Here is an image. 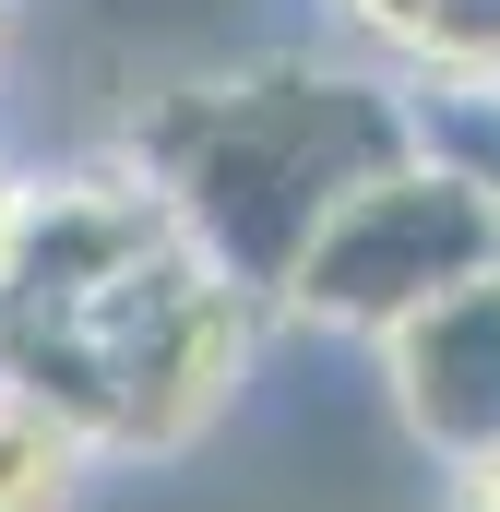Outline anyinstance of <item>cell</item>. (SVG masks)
Listing matches in <instances>:
<instances>
[{"label": "cell", "mask_w": 500, "mask_h": 512, "mask_svg": "<svg viewBox=\"0 0 500 512\" xmlns=\"http://www.w3.org/2000/svg\"><path fill=\"white\" fill-rule=\"evenodd\" d=\"M262 358V298L179 239L155 179L60 167L0 262V370L96 429V453H191Z\"/></svg>", "instance_id": "obj_1"}, {"label": "cell", "mask_w": 500, "mask_h": 512, "mask_svg": "<svg viewBox=\"0 0 500 512\" xmlns=\"http://www.w3.org/2000/svg\"><path fill=\"white\" fill-rule=\"evenodd\" d=\"M120 155L155 179V203L179 215V239L274 310V286L334 227V203H358L381 167L417 155V108H405L393 60L239 48V60L143 84Z\"/></svg>", "instance_id": "obj_2"}, {"label": "cell", "mask_w": 500, "mask_h": 512, "mask_svg": "<svg viewBox=\"0 0 500 512\" xmlns=\"http://www.w3.org/2000/svg\"><path fill=\"white\" fill-rule=\"evenodd\" d=\"M489 262H500V203L465 179V167L405 155V167H381L358 203H334V227L298 251V274L274 286V310L310 322V334H358V346H381V334L417 322L429 298L477 286Z\"/></svg>", "instance_id": "obj_3"}, {"label": "cell", "mask_w": 500, "mask_h": 512, "mask_svg": "<svg viewBox=\"0 0 500 512\" xmlns=\"http://www.w3.org/2000/svg\"><path fill=\"white\" fill-rule=\"evenodd\" d=\"M381 382H393V417L441 465L489 453L500 441V262L477 286H453V298H429L417 322L381 334Z\"/></svg>", "instance_id": "obj_4"}, {"label": "cell", "mask_w": 500, "mask_h": 512, "mask_svg": "<svg viewBox=\"0 0 500 512\" xmlns=\"http://www.w3.org/2000/svg\"><path fill=\"white\" fill-rule=\"evenodd\" d=\"M96 465L108 453H96V429L72 405H48L36 382L0 370V512H84Z\"/></svg>", "instance_id": "obj_5"}, {"label": "cell", "mask_w": 500, "mask_h": 512, "mask_svg": "<svg viewBox=\"0 0 500 512\" xmlns=\"http://www.w3.org/2000/svg\"><path fill=\"white\" fill-rule=\"evenodd\" d=\"M441 512H500V441L465 453V465H441Z\"/></svg>", "instance_id": "obj_6"}, {"label": "cell", "mask_w": 500, "mask_h": 512, "mask_svg": "<svg viewBox=\"0 0 500 512\" xmlns=\"http://www.w3.org/2000/svg\"><path fill=\"white\" fill-rule=\"evenodd\" d=\"M24 203H36V167L0 155V262H12V239H24Z\"/></svg>", "instance_id": "obj_7"}, {"label": "cell", "mask_w": 500, "mask_h": 512, "mask_svg": "<svg viewBox=\"0 0 500 512\" xmlns=\"http://www.w3.org/2000/svg\"><path fill=\"white\" fill-rule=\"evenodd\" d=\"M12 24H24V0H0V60H12Z\"/></svg>", "instance_id": "obj_8"}]
</instances>
